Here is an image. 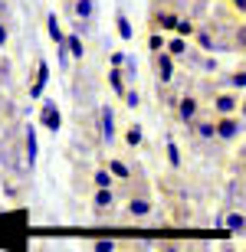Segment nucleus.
<instances>
[{
	"instance_id": "1",
	"label": "nucleus",
	"mask_w": 246,
	"mask_h": 252,
	"mask_svg": "<svg viewBox=\"0 0 246 252\" xmlns=\"http://www.w3.org/2000/svg\"><path fill=\"white\" fill-rule=\"evenodd\" d=\"M39 125H43L46 131H53V134L63 128V115H59V108H56L53 98H43V105H39Z\"/></svg>"
},
{
	"instance_id": "2",
	"label": "nucleus",
	"mask_w": 246,
	"mask_h": 252,
	"mask_svg": "<svg viewBox=\"0 0 246 252\" xmlns=\"http://www.w3.org/2000/svg\"><path fill=\"white\" fill-rule=\"evenodd\" d=\"M243 128H246L243 118L227 115V118H220V122H217V138L220 141H233V138H240V131H243Z\"/></svg>"
},
{
	"instance_id": "3",
	"label": "nucleus",
	"mask_w": 246,
	"mask_h": 252,
	"mask_svg": "<svg viewBox=\"0 0 246 252\" xmlns=\"http://www.w3.org/2000/svg\"><path fill=\"white\" fill-rule=\"evenodd\" d=\"M240 105H243V102H240L233 92H220L217 98H213V112H217L220 118H227V115H237L240 112Z\"/></svg>"
},
{
	"instance_id": "4",
	"label": "nucleus",
	"mask_w": 246,
	"mask_h": 252,
	"mask_svg": "<svg viewBox=\"0 0 246 252\" xmlns=\"http://www.w3.org/2000/svg\"><path fill=\"white\" fill-rule=\"evenodd\" d=\"M46 82H49V63H46V59H39L36 82H33V89H30V98H33V102H43V89H46Z\"/></svg>"
},
{
	"instance_id": "5",
	"label": "nucleus",
	"mask_w": 246,
	"mask_h": 252,
	"mask_svg": "<svg viewBox=\"0 0 246 252\" xmlns=\"http://www.w3.org/2000/svg\"><path fill=\"white\" fill-rule=\"evenodd\" d=\"M154 65H158V79H161V82H171V79H174V56H171L168 49H164V53H154Z\"/></svg>"
},
{
	"instance_id": "6",
	"label": "nucleus",
	"mask_w": 246,
	"mask_h": 252,
	"mask_svg": "<svg viewBox=\"0 0 246 252\" xmlns=\"http://www.w3.org/2000/svg\"><path fill=\"white\" fill-rule=\"evenodd\" d=\"M23 148H27V164H30V170H33L36 154H39V141H36V128H33V125L23 131Z\"/></svg>"
},
{
	"instance_id": "7",
	"label": "nucleus",
	"mask_w": 246,
	"mask_h": 252,
	"mask_svg": "<svg viewBox=\"0 0 246 252\" xmlns=\"http://www.w3.org/2000/svg\"><path fill=\"white\" fill-rule=\"evenodd\" d=\"M99 122H102V138L112 144L115 141V112L108 105H102V112H99Z\"/></svg>"
},
{
	"instance_id": "8",
	"label": "nucleus",
	"mask_w": 246,
	"mask_h": 252,
	"mask_svg": "<svg viewBox=\"0 0 246 252\" xmlns=\"http://www.w3.org/2000/svg\"><path fill=\"white\" fill-rule=\"evenodd\" d=\"M46 33H49V39H53L56 46H66V36H69V33H63V23H59L56 13H49V17H46Z\"/></svg>"
},
{
	"instance_id": "9",
	"label": "nucleus",
	"mask_w": 246,
	"mask_h": 252,
	"mask_svg": "<svg viewBox=\"0 0 246 252\" xmlns=\"http://www.w3.org/2000/svg\"><path fill=\"white\" fill-rule=\"evenodd\" d=\"M197 108H200V102L194 98V95H184V98L177 102V115L184 118V122H194V118H197Z\"/></svg>"
},
{
	"instance_id": "10",
	"label": "nucleus",
	"mask_w": 246,
	"mask_h": 252,
	"mask_svg": "<svg viewBox=\"0 0 246 252\" xmlns=\"http://www.w3.org/2000/svg\"><path fill=\"white\" fill-rule=\"evenodd\" d=\"M128 213H132L135 220H148V216H151V203H148L144 196H132V200H128Z\"/></svg>"
},
{
	"instance_id": "11",
	"label": "nucleus",
	"mask_w": 246,
	"mask_h": 252,
	"mask_svg": "<svg viewBox=\"0 0 246 252\" xmlns=\"http://www.w3.org/2000/svg\"><path fill=\"white\" fill-rule=\"evenodd\" d=\"M115 30H118V36H122L125 43H132V39H135V27H132V20L125 17L122 10L115 13Z\"/></svg>"
},
{
	"instance_id": "12",
	"label": "nucleus",
	"mask_w": 246,
	"mask_h": 252,
	"mask_svg": "<svg viewBox=\"0 0 246 252\" xmlns=\"http://www.w3.org/2000/svg\"><path fill=\"white\" fill-rule=\"evenodd\" d=\"M72 13H76L79 20H85V23H92L95 20V0H76V3H72Z\"/></svg>"
},
{
	"instance_id": "13",
	"label": "nucleus",
	"mask_w": 246,
	"mask_h": 252,
	"mask_svg": "<svg viewBox=\"0 0 246 252\" xmlns=\"http://www.w3.org/2000/svg\"><path fill=\"white\" fill-rule=\"evenodd\" d=\"M92 206L99 210V213H105V210H112V206H115V193H112V190H95V196H92Z\"/></svg>"
},
{
	"instance_id": "14",
	"label": "nucleus",
	"mask_w": 246,
	"mask_h": 252,
	"mask_svg": "<svg viewBox=\"0 0 246 252\" xmlns=\"http://www.w3.org/2000/svg\"><path fill=\"white\" fill-rule=\"evenodd\" d=\"M66 46H69V56H72V59H82L85 56V46H82V36H79V33H69Z\"/></svg>"
},
{
	"instance_id": "15",
	"label": "nucleus",
	"mask_w": 246,
	"mask_h": 252,
	"mask_svg": "<svg viewBox=\"0 0 246 252\" xmlns=\"http://www.w3.org/2000/svg\"><path fill=\"white\" fill-rule=\"evenodd\" d=\"M108 85H112L115 95H122V98H125L128 89H125V72H122V69H112V72H108Z\"/></svg>"
},
{
	"instance_id": "16",
	"label": "nucleus",
	"mask_w": 246,
	"mask_h": 252,
	"mask_svg": "<svg viewBox=\"0 0 246 252\" xmlns=\"http://www.w3.org/2000/svg\"><path fill=\"white\" fill-rule=\"evenodd\" d=\"M223 223H227V229H233V233H246V216L243 213H227Z\"/></svg>"
},
{
	"instance_id": "17",
	"label": "nucleus",
	"mask_w": 246,
	"mask_h": 252,
	"mask_svg": "<svg viewBox=\"0 0 246 252\" xmlns=\"http://www.w3.org/2000/svg\"><path fill=\"white\" fill-rule=\"evenodd\" d=\"M187 39H184V36H174V39H171V43H168V53H171V56H174V59H180V56H187Z\"/></svg>"
},
{
	"instance_id": "18",
	"label": "nucleus",
	"mask_w": 246,
	"mask_h": 252,
	"mask_svg": "<svg viewBox=\"0 0 246 252\" xmlns=\"http://www.w3.org/2000/svg\"><path fill=\"white\" fill-rule=\"evenodd\" d=\"M95 190H112V180H115V174L112 170H95Z\"/></svg>"
},
{
	"instance_id": "19",
	"label": "nucleus",
	"mask_w": 246,
	"mask_h": 252,
	"mask_svg": "<svg viewBox=\"0 0 246 252\" xmlns=\"http://www.w3.org/2000/svg\"><path fill=\"white\" fill-rule=\"evenodd\" d=\"M197 43H200V49H204V53H217V39H213V36H210V30H200V33H197Z\"/></svg>"
},
{
	"instance_id": "20",
	"label": "nucleus",
	"mask_w": 246,
	"mask_h": 252,
	"mask_svg": "<svg viewBox=\"0 0 246 252\" xmlns=\"http://www.w3.org/2000/svg\"><path fill=\"white\" fill-rule=\"evenodd\" d=\"M177 23H180V20L174 17V13H168V10L158 13V27H161V30H177Z\"/></svg>"
},
{
	"instance_id": "21",
	"label": "nucleus",
	"mask_w": 246,
	"mask_h": 252,
	"mask_svg": "<svg viewBox=\"0 0 246 252\" xmlns=\"http://www.w3.org/2000/svg\"><path fill=\"white\" fill-rule=\"evenodd\" d=\"M164 141H168V164L171 167H180V151H177V144H174V138L168 134Z\"/></svg>"
},
{
	"instance_id": "22",
	"label": "nucleus",
	"mask_w": 246,
	"mask_h": 252,
	"mask_svg": "<svg viewBox=\"0 0 246 252\" xmlns=\"http://www.w3.org/2000/svg\"><path fill=\"white\" fill-rule=\"evenodd\" d=\"M141 138H144L141 125H132V128L125 131V141H128V144H132V148H138V144H141Z\"/></svg>"
},
{
	"instance_id": "23",
	"label": "nucleus",
	"mask_w": 246,
	"mask_h": 252,
	"mask_svg": "<svg viewBox=\"0 0 246 252\" xmlns=\"http://www.w3.org/2000/svg\"><path fill=\"white\" fill-rule=\"evenodd\" d=\"M194 128H197L200 138H217V122H197Z\"/></svg>"
},
{
	"instance_id": "24",
	"label": "nucleus",
	"mask_w": 246,
	"mask_h": 252,
	"mask_svg": "<svg viewBox=\"0 0 246 252\" xmlns=\"http://www.w3.org/2000/svg\"><path fill=\"white\" fill-rule=\"evenodd\" d=\"M108 170H112V174H115L118 180H128V177H132V170L125 167L122 160H108Z\"/></svg>"
},
{
	"instance_id": "25",
	"label": "nucleus",
	"mask_w": 246,
	"mask_h": 252,
	"mask_svg": "<svg viewBox=\"0 0 246 252\" xmlns=\"http://www.w3.org/2000/svg\"><path fill=\"white\" fill-rule=\"evenodd\" d=\"M194 33H197V30H194V23H190V20H180V23H177V36L190 39V36H194Z\"/></svg>"
},
{
	"instance_id": "26",
	"label": "nucleus",
	"mask_w": 246,
	"mask_h": 252,
	"mask_svg": "<svg viewBox=\"0 0 246 252\" xmlns=\"http://www.w3.org/2000/svg\"><path fill=\"white\" fill-rule=\"evenodd\" d=\"M227 85H230V89H246V72H233L227 79Z\"/></svg>"
},
{
	"instance_id": "27",
	"label": "nucleus",
	"mask_w": 246,
	"mask_h": 252,
	"mask_svg": "<svg viewBox=\"0 0 246 252\" xmlns=\"http://www.w3.org/2000/svg\"><path fill=\"white\" fill-rule=\"evenodd\" d=\"M148 46H151L154 53H164V49H168V43H164V36H158V33H151V39H148Z\"/></svg>"
},
{
	"instance_id": "28",
	"label": "nucleus",
	"mask_w": 246,
	"mask_h": 252,
	"mask_svg": "<svg viewBox=\"0 0 246 252\" xmlns=\"http://www.w3.org/2000/svg\"><path fill=\"white\" fill-rule=\"evenodd\" d=\"M125 105H128V108H138V105H141V95L135 92V89H128V92H125Z\"/></svg>"
},
{
	"instance_id": "29",
	"label": "nucleus",
	"mask_w": 246,
	"mask_h": 252,
	"mask_svg": "<svg viewBox=\"0 0 246 252\" xmlns=\"http://www.w3.org/2000/svg\"><path fill=\"white\" fill-rule=\"evenodd\" d=\"M122 72H125V79H135V75H138V63L128 56V59H125V69H122Z\"/></svg>"
},
{
	"instance_id": "30",
	"label": "nucleus",
	"mask_w": 246,
	"mask_h": 252,
	"mask_svg": "<svg viewBox=\"0 0 246 252\" xmlns=\"http://www.w3.org/2000/svg\"><path fill=\"white\" fill-rule=\"evenodd\" d=\"M92 252H115V243L112 239H99V243L92 246Z\"/></svg>"
},
{
	"instance_id": "31",
	"label": "nucleus",
	"mask_w": 246,
	"mask_h": 252,
	"mask_svg": "<svg viewBox=\"0 0 246 252\" xmlns=\"http://www.w3.org/2000/svg\"><path fill=\"white\" fill-rule=\"evenodd\" d=\"M125 59H128L125 53H112V59H108V63H112V69H122V65H125Z\"/></svg>"
},
{
	"instance_id": "32",
	"label": "nucleus",
	"mask_w": 246,
	"mask_h": 252,
	"mask_svg": "<svg viewBox=\"0 0 246 252\" xmlns=\"http://www.w3.org/2000/svg\"><path fill=\"white\" fill-rule=\"evenodd\" d=\"M200 69H204V72H217V59H204Z\"/></svg>"
},
{
	"instance_id": "33",
	"label": "nucleus",
	"mask_w": 246,
	"mask_h": 252,
	"mask_svg": "<svg viewBox=\"0 0 246 252\" xmlns=\"http://www.w3.org/2000/svg\"><path fill=\"white\" fill-rule=\"evenodd\" d=\"M237 46H240V49H246V27H240V30H237Z\"/></svg>"
},
{
	"instance_id": "34",
	"label": "nucleus",
	"mask_w": 246,
	"mask_h": 252,
	"mask_svg": "<svg viewBox=\"0 0 246 252\" xmlns=\"http://www.w3.org/2000/svg\"><path fill=\"white\" fill-rule=\"evenodd\" d=\"M7 46V27H3V23H0V49Z\"/></svg>"
},
{
	"instance_id": "35",
	"label": "nucleus",
	"mask_w": 246,
	"mask_h": 252,
	"mask_svg": "<svg viewBox=\"0 0 246 252\" xmlns=\"http://www.w3.org/2000/svg\"><path fill=\"white\" fill-rule=\"evenodd\" d=\"M230 3H233V7L240 10V13H246V0H230Z\"/></svg>"
},
{
	"instance_id": "36",
	"label": "nucleus",
	"mask_w": 246,
	"mask_h": 252,
	"mask_svg": "<svg viewBox=\"0 0 246 252\" xmlns=\"http://www.w3.org/2000/svg\"><path fill=\"white\" fill-rule=\"evenodd\" d=\"M161 252H180V249H177L174 243H168V246H161Z\"/></svg>"
},
{
	"instance_id": "37",
	"label": "nucleus",
	"mask_w": 246,
	"mask_h": 252,
	"mask_svg": "<svg viewBox=\"0 0 246 252\" xmlns=\"http://www.w3.org/2000/svg\"><path fill=\"white\" fill-rule=\"evenodd\" d=\"M240 118L246 122V98H243V105H240Z\"/></svg>"
},
{
	"instance_id": "38",
	"label": "nucleus",
	"mask_w": 246,
	"mask_h": 252,
	"mask_svg": "<svg viewBox=\"0 0 246 252\" xmlns=\"http://www.w3.org/2000/svg\"><path fill=\"white\" fill-rule=\"evenodd\" d=\"M0 7H3V0H0Z\"/></svg>"
}]
</instances>
